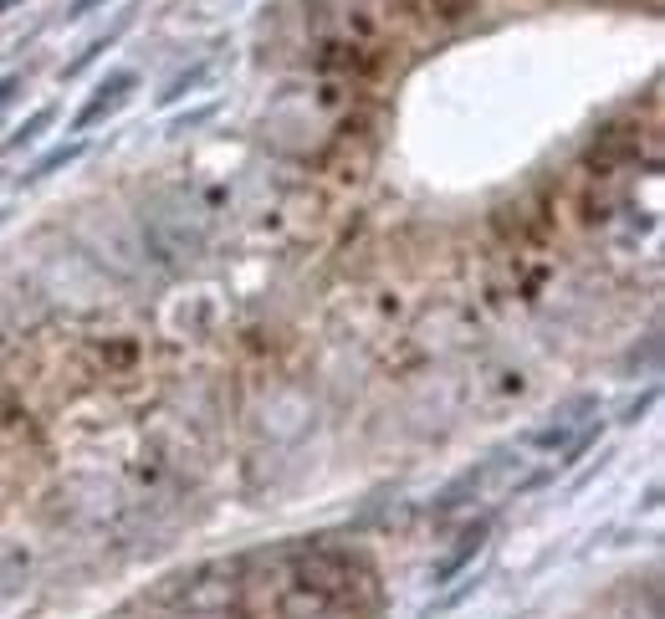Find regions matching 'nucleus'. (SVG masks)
<instances>
[{"instance_id": "f257e3e1", "label": "nucleus", "mask_w": 665, "mask_h": 619, "mask_svg": "<svg viewBox=\"0 0 665 619\" xmlns=\"http://www.w3.org/2000/svg\"><path fill=\"white\" fill-rule=\"evenodd\" d=\"M599 405L594 400H573L568 410H558L553 415V425H543V430H532V446H538V451H558V446H573V440H579L589 425L579 420V415H594Z\"/></svg>"}, {"instance_id": "f03ea898", "label": "nucleus", "mask_w": 665, "mask_h": 619, "mask_svg": "<svg viewBox=\"0 0 665 619\" xmlns=\"http://www.w3.org/2000/svg\"><path fill=\"white\" fill-rule=\"evenodd\" d=\"M133 87H139V77H133L128 67H123V72H113V77H108V82L98 87V98H93V103H87V108L77 113V128H93V123H98L103 113H113V108H123V98L133 93Z\"/></svg>"}, {"instance_id": "7ed1b4c3", "label": "nucleus", "mask_w": 665, "mask_h": 619, "mask_svg": "<svg viewBox=\"0 0 665 619\" xmlns=\"http://www.w3.org/2000/svg\"><path fill=\"white\" fill-rule=\"evenodd\" d=\"M52 118H57L52 108H41V113H31V118H26V123L16 128V134H11L6 154H11V149H21V144H31V139H41V128H52Z\"/></svg>"}, {"instance_id": "20e7f679", "label": "nucleus", "mask_w": 665, "mask_h": 619, "mask_svg": "<svg viewBox=\"0 0 665 619\" xmlns=\"http://www.w3.org/2000/svg\"><path fill=\"white\" fill-rule=\"evenodd\" d=\"M82 154V144H62V149H52L47 159H36L31 164V180H41V174H52V169H62V164H72Z\"/></svg>"}, {"instance_id": "39448f33", "label": "nucleus", "mask_w": 665, "mask_h": 619, "mask_svg": "<svg viewBox=\"0 0 665 619\" xmlns=\"http://www.w3.org/2000/svg\"><path fill=\"white\" fill-rule=\"evenodd\" d=\"M481 538H486V522H476V527H471V533H466V548H461L451 563H440V579H451V573H456V568H461V563H466V558L481 548Z\"/></svg>"}, {"instance_id": "423d86ee", "label": "nucleus", "mask_w": 665, "mask_h": 619, "mask_svg": "<svg viewBox=\"0 0 665 619\" xmlns=\"http://www.w3.org/2000/svg\"><path fill=\"white\" fill-rule=\"evenodd\" d=\"M16 93H21V77H0V108H6Z\"/></svg>"}, {"instance_id": "0eeeda50", "label": "nucleus", "mask_w": 665, "mask_h": 619, "mask_svg": "<svg viewBox=\"0 0 665 619\" xmlns=\"http://www.w3.org/2000/svg\"><path fill=\"white\" fill-rule=\"evenodd\" d=\"M98 6H108V0H72V16H93Z\"/></svg>"}, {"instance_id": "6e6552de", "label": "nucleus", "mask_w": 665, "mask_h": 619, "mask_svg": "<svg viewBox=\"0 0 665 619\" xmlns=\"http://www.w3.org/2000/svg\"><path fill=\"white\" fill-rule=\"evenodd\" d=\"M11 6H16V0H0V11H11Z\"/></svg>"}]
</instances>
